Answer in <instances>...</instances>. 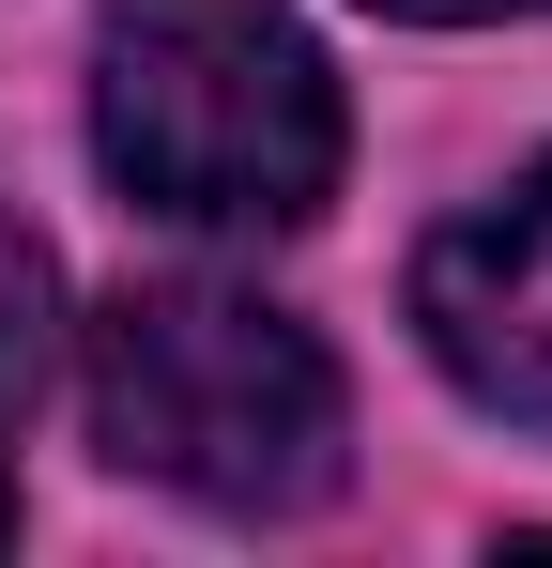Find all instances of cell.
I'll use <instances>...</instances> for the list:
<instances>
[{"label": "cell", "mask_w": 552, "mask_h": 568, "mask_svg": "<svg viewBox=\"0 0 552 568\" xmlns=\"http://www.w3.org/2000/svg\"><path fill=\"white\" fill-rule=\"evenodd\" d=\"M92 154L139 215L307 231L338 185V78L276 0H108L92 16Z\"/></svg>", "instance_id": "6da1fadb"}, {"label": "cell", "mask_w": 552, "mask_h": 568, "mask_svg": "<svg viewBox=\"0 0 552 568\" xmlns=\"http://www.w3.org/2000/svg\"><path fill=\"white\" fill-rule=\"evenodd\" d=\"M92 446L123 476H154L215 523H292L338 491V446H354V399H338V354L262 307V292L215 277H154L92 323Z\"/></svg>", "instance_id": "7a4b0ae2"}, {"label": "cell", "mask_w": 552, "mask_h": 568, "mask_svg": "<svg viewBox=\"0 0 552 568\" xmlns=\"http://www.w3.org/2000/svg\"><path fill=\"white\" fill-rule=\"evenodd\" d=\"M415 323H430V354H446L460 399L552 430V154H538L507 200H476L460 231H430V262H415Z\"/></svg>", "instance_id": "3957f363"}, {"label": "cell", "mask_w": 552, "mask_h": 568, "mask_svg": "<svg viewBox=\"0 0 552 568\" xmlns=\"http://www.w3.org/2000/svg\"><path fill=\"white\" fill-rule=\"evenodd\" d=\"M47 354H62V277H47V246L0 215V554H16V430H31V399H47Z\"/></svg>", "instance_id": "277c9868"}, {"label": "cell", "mask_w": 552, "mask_h": 568, "mask_svg": "<svg viewBox=\"0 0 552 568\" xmlns=\"http://www.w3.org/2000/svg\"><path fill=\"white\" fill-rule=\"evenodd\" d=\"M368 16H430V31H476V16H552V0H368Z\"/></svg>", "instance_id": "5b68a950"}]
</instances>
